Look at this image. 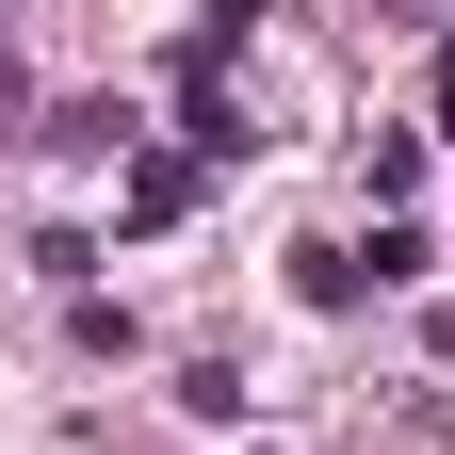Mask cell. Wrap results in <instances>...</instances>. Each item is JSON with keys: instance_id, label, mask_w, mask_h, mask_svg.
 <instances>
[{"instance_id": "6da1fadb", "label": "cell", "mask_w": 455, "mask_h": 455, "mask_svg": "<svg viewBox=\"0 0 455 455\" xmlns=\"http://www.w3.org/2000/svg\"><path fill=\"white\" fill-rule=\"evenodd\" d=\"M196 212V163H131V228H180Z\"/></svg>"}]
</instances>
